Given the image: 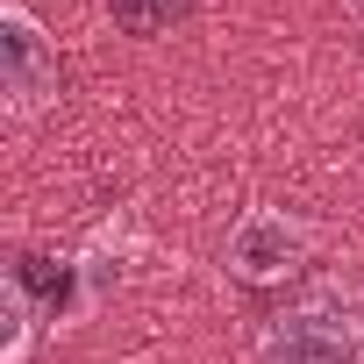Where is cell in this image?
I'll return each instance as SVG.
<instances>
[{"instance_id": "obj_1", "label": "cell", "mask_w": 364, "mask_h": 364, "mask_svg": "<svg viewBox=\"0 0 364 364\" xmlns=\"http://www.w3.org/2000/svg\"><path fill=\"white\" fill-rule=\"evenodd\" d=\"M264 364H364V321L350 300H307L264 328Z\"/></svg>"}, {"instance_id": "obj_2", "label": "cell", "mask_w": 364, "mask_h": 364, "mask_svg": "<svg viewBox=\"0 0 364 364\" xmlns=\"http://www.w3.org/2000/svg\"><path fill=\"white\" fill-rule=\"evenodd\" d=\"M0 72H8L15 107H36V100L58 86V58H50V43L36 36V22H29L22 8L0 15Z\"/></svg>"}, {"instance_id": "obj_3", "label": "cell", "mask_w": 364, "mask_h": 364, "mask_svg": "<svg viewBox=\"0 0 364 364\" xmlns=\"http://www.w3.org/2000/svg\"><path fill=\"white\" fill-rule=\"evenodd\" d=\"M229 264L243 272V279H286L293 264H300V229L286 222V215H243L236 222V236H229Z\"/></svg>"}, {"instance_id": "obj_4", "label": "cell", "mask_w": 364, "mask_h": 364, "mask_svg": "<svg viewBox=\"0 0 364 364\" xmlns=\"http://www.w3.org/2000/svg\"><path fill=\"white\" fill-rule=\"evenodd\" d=\"M114 15H122V29L150 36V29H164L171 15H186V0H114Z\"/></svg>"}]
</instances>
